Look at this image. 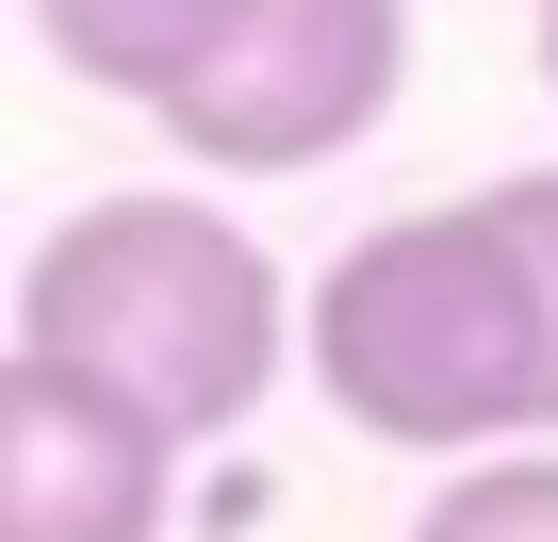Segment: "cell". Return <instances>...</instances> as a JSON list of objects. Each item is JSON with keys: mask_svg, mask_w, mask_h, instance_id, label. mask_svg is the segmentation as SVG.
Here are the masks:
<instances>
[{"mask_svg": "<svg viewBox=\"0 0 558 542\" xmlns=\"http://www.w3.org/2000/svg\"><path fill=\"white\" fill-rule=\"evenodd\" d=\"M296 362L362 444H411V460H476V444L558 427L542 280L493 197H411V214L345 230L296 297Z\"/></svg>", "mask_w": 558, "mask_h": 542, "instance_id": "6da1fadb", "label": "cell"}, {"mask_svg": "<svg viewBox=\"0 0 558 542\" xmlns=\"http://www.w3.org/2000/svg\"><path fill=\"white\" fill-rule=\"evenodd\" d=\"M17 346H50V362L116 378L148 427L214 444L296 362V280H279L263 230L214 214V197H83L17 263Z\"/></svg>", "mask_w": 558, "mask_h": 542, "instance_id": "7a4b0ae2", "label": "cell"}, {"mask_svg": "<svg viewBox=\"0 0 558 542\" xmlns=\"http://www.w3.org/2000/svg\"><path fill=\"white\" fill-rule=\"evenodd\" d=\"M395 83H411V0H230L148 116L214 181H296V165H345L395 116Z\"/></svg>", "mask_w": 558, "mask_h": 542, "instance_id": "3957f363", "label": "cell"}, {"mask_svg": "<svg viewBox=\"0 0 558 542\" xmlns=\"http://www.w3.org/2000/svg\"><path fill=\"white\" fill-rule=\"evenodd\" d=\"M181 427H148L116 378L0 346V542H165Z\"/></svg>", "mask_w": 558, "mask_h": 542, "instance_id": "277c9868", "label": "cell"}, {"mask_svg": "<svg viewBox=\"0 0 558 542\" xmlns=\"http://www.w3.org/2000/svg\"><path fill=\"white\" fill-rule=\"evenodd\" d=\"M230 17V0H34V34H50V67L66 83H99V99H165L181 67H197V34Z\"/></svg>", "mask_w": 558, "mask_h": 542, "instance_id": "5b68a950", "label": "cell"}, {"mask_svg": "<svg viewBox=\"0 0 558 542\" xmlns=\"http://www.w3.org/2000/svg\"><path fill=\"white\" fill-rule=\"evenodd\" d=\"M411 542H558V460H525V444H476L427 509H411Z\"/></svg>", "mask_w": 558, "mask_h": 542, "instance_id": "8992f818", "label": "cell"}, {"mask_svg": "<svg viewBox=\"0 0 558 542\" xmlns=\"http://www.w3.org/2000/svg\"><path fill=\"white\" fill-rule=\"evenodd\" d=\"M493 214H509V246H525V280H542V346H558V165L493 181Z\"/></svg>", "mask_w": 558, "mask_h": 542, "instance_id": "52a82bcc", "label": "cell"}, {"mask_svg": "<svg viewBox=\"0 0 558 542\" xmlns=\"http://www.w3.org/2000/svg\"><path fill=\"white\" fill-rule=\"evenodd\" d=\"M542 83H558V0H542Z\"/></svg>", "mask_w": 558, "mask_h": 542, "instance_id": "ba28073f", "label": "cell"}]
</instances>
